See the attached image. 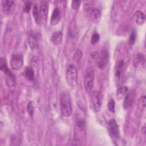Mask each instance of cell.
<instances>
[{"label": "cell", "mask_w": 146, "mask_h": 146, "mask_svg": "<svg viewBox=\"0 0 146 146\" xmlns=\"http://www.w3.org/2000/svg\"><path fill=\"white\" fill-rule=\"evenodd\" d=\"M99 39H100V36H99V34L97 33H94L92 35V37H91V43L92 44H96V43L98 42V41L99 40Z\"/></svg>", "instance_id": "25"}, {"label": "cell", "mask_w": 146, "mask_h": 146, "mask_svg": "<svg viewBox=\"0 0 146 146\" xmlns=\"http://www.w3.org/2000/svg\"><path fill=\"white\" fill-rule=\"evenodd\" d=\"M31 2L30 1H26L25 2L23 6V10L26 13H29L31 9Z\"/></svg>", "instance_id": "28"}, {"label": "cell", "mask_w": 146, "mask_h": 146, "mask_svg": "<svg viewBox=\"0 0 146 146\" xmlns=\"http://www.w3.org/2000/svg\"><path fill=\"white\" fill-rule=\"evenodd\" d=\"M60 19V11L58 7H56L52 11L50 23L52 25H57Z\"/></svg>", "instance_id": "12"}, {"label": "cell", "mask_w": 146, "mask_h": 146, "mask_svg": "<svg viewBox=\"0 0 146 146\" xmlns=\"http://www.w3.org/2000/svg\"><path fill=\"white\" fill-rule=\"evenodd\" d=\"M124 64V62L123 60H120L118 64H117L116 68V71H115V76L116 78H119L121 74V71L123 68Z\"/></svg>", "instance_id": "19"}, {"label": "cell", "mask_w": 146, "mask_h": 146, "mask_svg": "<svg viewBox=\"0 0 146 146\" xmlns=\"http://www.w3.org/2000/svg\"><path fill=\"white\" fill-rule=\"evenodd\" d=\"M83 54L82 52V51L80 50H77L74 53V58L75 60H80L81 57L82 56Z\"/></svg>", "instance_id": "30"}, {"label": "cell", "mask_w": 146, "mask_h": 146, "mask_svg": "<svg viewBox=\"0 0 146 146\" xmlns=\"http://www.w3.org/2000/svg\"><path fill=\"white\" fill-rule=\"evenodd\" d=\"M62 39V33L61 31H56L54 33L51 38V41L54 45H58L60 43Z\"/></svg>", "instance_id": "14"}, {"label": "cell", "mask_w": 146, "mask_h": 146, "mask_svg": "<svg viewBox=\"0 0 146 146\" xmlns=\"http://www.w3.org/2000/svg\"><path fill=\"white\" fill-rule=\"evenodd\" d=\"M91 103L92 108L95 111L98 112L100 110L102 103L100 94L98 91H95L92 93Z\"/></svg>", "instance_id": "4"}, {"label": "cell", "mask_w": 146, "mask_h": 146, "mask_svg": "<svg viewBox=\"0 0 146 146\" xmlns=\"http://www.w3.org/2000/svg\"><path fill=\"white\" fill-rule=\"evenodd\" d=\"M109 60V54L108 51L106 49H103L101 51L100 54L98 62V66L100 70L104 69L108 62Z\"/></svg>", "instance_id": "6"}, {"label": "cell", "mask_w": 146, "mask_h": 146, "mask_svg": "<svg viewBox=\"0 0 146 146\" xmlns=\"http://www.w3.org/2000/svg\"><path fill=\"white\" fill-rule=\"evenodd\" d=\"M60 111L63 116L68 117L72 113V103L70 94L67 91L63 92L60 96Z\"/></svg>", "instance_id": "1"}, {"label": "cell", "mask_w": 146, "mask_h": 146, "mask_svg": "<svg viewBox=\"0 0 146 146\" xmlns=\"http://www.w3.org/2000/svg\"><path fill=\"white\" fill-rule=\"evenodd\" d=\"M145 126H144V127H143V130H142V132H143V133H144L145 132Z\"/></svg>", "instance_id": "32"}, {"label": "cell", "mask_w": 146, "mask_h": 146, "mask_svg": "<svg viewBox=\"0 0 146 146\" xmlns=\"http://www.w3.org/2000/svg\"><path fill=\"white\" fill-rule=\"evenodd\" d=\"M34 104L33 102H30L27 106V112H28L29 115L33 117L34 113Z\"/></svg>", "instance_id": "22"}, {"label": "cell", "mask_w": 146, "mask_h": 146, "mask_svg": "<svg viewBox=\"0 0 146 146\" xmlns=\"http://www.w3.org/2000/svg\"><path fill=\"white\" fill-rule=\"evenodd\" d=\"M145 62V58L143 54H138L136 56V58L134 60V66H137L139 63H141V64H144Z\"/></svg>", "instance_id": "20"}, {"label": "cell", "mask_w": 146, "mask_h": 146, "mask_svg": "<svg viewBox=\"0 0 146 146\" xmlns=\"http://www.w3.org/2000/svg\"><path fill=\"white\" fill-rule=\"evenodd\" d=\"M81 1L79 0H76V1H72L71 2V7L74 10H77L80 5Z\"/></svg>", "instance_id": "29"}, {"label": "cell", "mask_w": 146, "mask_h": 146, "mask_svg": "<svg viewBox=\"0 0 146 146\" xmlns=\"http://www.w3.org/2000/svg\"><path fill=\"white\" fill-rule=\"evenodd\" d=\"M108 129L112 137L117 139L119 136V129L116 120L113 119L110 120L108 122Z\"/></svg>", "instance_id": "8"}, {"label": "cell", "mask_w": 146, "mask_h": 146, "mask_svg": "<svg viewBox=\"0 0 146 146\" xmlns=\"http://www.w3.org/2000/svg\"><path fill=\"white\" fill-rule=\"evenodd\" d=\"M135 96V92L133 90H131L127 92V94L124 96L123 102V107L125 109L128 108L132 105Z\"/></svg>", "instance_id": "9"}, {"label": "cell", "mask_w": 146, "mask_h": 146, "mask_svg": "<svg viewBox=\"0 0 146 146\" xmlns=\"http://www.w3.org/2000/svg\"><path fill=\"white\" fill-rule=\"evenodd\" d=\"M107 107H108V110L110 112H111L112 113L115 112V102L112 98L109 100Z\"/></svg>", "instance_id": "21"}, {"label": "cell", "mask_w": 146, "mask_h": 146, "mask_svg": "<svg viewBox=\"0 0 146 146\" xmlns=\"http://www.w3.org/2000/svg\"><path fill=\"white\" fill-rule=\"evenodd\" d=\"M78 74L76 67L70 64L66 70V80L68 84L71 88H74L77 85Z\"/></svg>", "instance_id": "3"}, {"label": "cell", "mask_w": 146, "mask_h": 146, "mask_svg": "<svg viewBox=\"0 0 146 146\" xmlns=\"http://www.w3.org/2000/svg\"><path fill=\"white\" fill-rule=\"evenodd\" d=\"M33 15L35 19V21L38 22L39 18V10H38V6L36 5H34L33 8Z\"/></svg>", "instance_id": "23"}, {"label": "cell", "mask_w": 146, "mask_h": 146, "mask_svg": "<svg viewBox=\"0 0 146 146\" xmlns=\"http://www.w3.org/2000/svg\"><path fill=\"white\" fill-rule=\"evenodd\" d=\"M90 56L93 60H98L99 57V54L98 51H94L90 54Z\"/></svg>", "instance_id": "31"}, {"label": "cell", "mask_w": 146, "mask_h": 146, "mask_svg": "<svg viewBox=\"0 0 146 146\" xmlns=\"http://www.w3.org/2000/svg\"><path fill=\"white\" fill-rule=\"evenodd\" d=\"M29 43L31 50H35L38 47L37 37L35 35L31 33L29 37Z\"/></svg>", "instance_id": "16"}, {"label": "cell", "mask_w": 146, "mask_h": 146, "mask_svg": "<svg viewBox=\"0 0 146 146\" xmlns=\"http://www.w3.org/2000/svg\"><path fill=\"white\" fill-rule=\"evenodd\" d=\"M136 32L134 30H133L131 31V33L129 35V43L130 45H133L136 40Z\"/></svg>", "instance_id": "24"}, {"label": "cell", "mask_w": 146, "mask_h": 146, "mask_svg": "<svg viewBox=\"0 0 146 146\" xmlns=\"http://www.w3.org/2000/svg\"><path fill=\"white\" fill-rule=\"evenodd\" d=\"M134 18L136 24L139 25H142L145 22V15L143 11L138 10L135 13Z\"/></svg>", "instance_id": "13"}, {"label": "cell", "mask_w": 146, "mask_h": 146, "mask_svg": "<svg viewBox=\"0 0 146 146\" xmlns=\"http://www.w3.org/2000/svg\"><path fill=\"white\" fill-rule=\"evenodd\" d=\"M48 11V3L47 1L43 2L40 6L39 9V17L42 18V20L46 21L47 18Z\"/></svg>", "instance_id": "11"}, {"label": "cell", "mask_w": 146, "mask_h": 146, "mask_svg": "<svg viewBox=\"0 0 146 146\" xmlns=\"http://www.w3.org/2000/svg\"><path fill=\"white\" fill-rule=\"evenodd\" d=\"M128 91V88L127 86H121L118 88L116 90V97L118 100H121L127 94Z\"/></svg>", "instance_id": "15"}, {"label": "cell", "mask_w": 146, "mask_h": 146, "mask_svg": "<svg viewBox=\"0 0 146 146\" xmlns=\"http://www.w3.org/2000/svg\"><path fill=\"white\" fill-rule=\"evenodd\" d=\"M2 10L5 15H11L15 10V3L13 1L5 0L2 1Z\"/></svg>", "instance_id": "7"}, {"label": "cell", "mask_w": 146, "mask_h": 146, "mask_svg": "<svg viewBox=\"0 0 146 146\" xmlns=\"http://www.w3.org/2000/svg\"><path fill=\"white\" fill-rule=\"evenodd\" d=\"M0 69L6 75V77H13L14 75L9 68L7 65V62L6 58L4 57H1L0 59Z\"/></svg>", "instance_id": "10"}, {"label": "cell", "mask_w": 146, "mask_h": 146, "mask_svg": "<svg viewBox=\"0 0 146 146\" xmlns=\"http://www.w3.org/2000/svg\"><path fill=\"white\" fill-rule=\"evenodd\" d=\"M23 58L21 54H13L10 60V66L12 69L14 70H19L23 66Z\"/></svg>", "instance_id": "5"}, {"label": "cell", "mask_w": 146, "mask_h": 146, "mask_svg": "<svg viewBox=\"0 0 146 146\" xmlns=\"http://www.w3.org/2000/svg\"><path fill=\"white\" fill-rule=\"evenodd\" d=\"M25 74L26 78L29 80H33L35 78V74L33 68L30 66L26 67L25 70Z\"/></svg>", "instance_id": "17"}, {"label": "cell", "mask_w": 146, "mask_h": 146, "mask_svg": "<svg viewBox=\"0 0 146 146\" xmlns=\"http://www.w3.org/2000/svg\"><path fill=\"white\" fill-rule=\"evenodd\" d=\"M76 125L79 128H80L82 129V128L84 127V120L82 118H77L76 119Z\"/></svg>", "instance_id": "27"}, {"label": "cell", "mask_w": 146, "mask_h": 146, "mask_svg": "<svg viewBox=\"0 0 146 146\" xmlns=\"http://www.w3.org/2000/svg\"><path fill=\"white\" fill-rule=\"evenodd\" d=\"M91 19L92 22L94 23H98L100 18V13L98 9H94L92 10L91 15H90Z\"/></svg>", "instance_id": "18"}, {"label": "cell", "mask_w": 146, "mask_h": 146, "mask_svg": "<svg viewBox=\"0 0 146 146\" xmlns=\"http://www.w3.org/2000/svg\"><path fill=\"white\" fill-rule=\"evenodd\" d=\"M95 71L94 68L91 66H89L86 70L84 79V86L86 92H90L94 87Z\"/></svg>", "instance_id": "2"}, {"label": "cell", "mask_w": 146, "mask_h": 146, "mask_svg": "<svg viewBox=\"0 0 146 146\" xmlns=\"http://www.w3.org/2000/svg\"><path fill=\"white\" fill-rule=\"evenodd\" d=\"M145 106V96L143 95L141 96V98L139 100V107L141 110H143L144 109Z\"/></svg>", "instance_id": "26"}]
</instances>
